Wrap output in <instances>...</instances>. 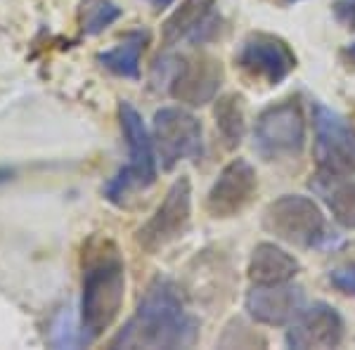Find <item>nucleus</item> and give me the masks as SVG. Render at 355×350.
Listing matches in <instances>:
<instances>
[{
  "label": "nucleus",
  "mask_w": 355,
  "mask_h": 350,
  "mask_svg": "<svg viewBox=\"0 0 355 350\" xmlns=\"http://www.w3.org/2000/svg\"><path fill=\"white\" fill-rule=\"evenodd\" d=\"M199 338V322L187 313L175 284L157 277L137 303L135 315L112 338V348H192Z\"/></svg>",
  "instance_id": "1"
},
{
  "label": "nucleus",
  "mask_w": 355,
  "mask_h": 350,
  "mask_svg": "<svg viewBox=\"0 0 355 350\" xmlns=\"http://www.w3.org/2000/svg\"><path fill=\"white\" fill-rule=\"evenodd\" d=\"M125 298V265L116 246L105 242L88 254L83 268L81 320L78 336L81 343H93L116 322Z\"/></svg>",
  "instance_id": "2"
},
{
  "label": "nucleus",
  "mask_w": 355,
  "mask_h": 350,
  "mask_svg": "<svg viewBox=\"0 0 355 350\" xmlns=\"http://www.w3.org/2000/svg\"><path fill=\"white\" fill-rule=\"evenodd\" d=\"M119 119H121V130L128 145V164L119 168L116 175L107 182L105 197L107 202L123 206L135 192H145L157 182V154H154L150 130L130 102L119 105Z\"/></svg>",
  "instance_id": "3"
},
{
  "label": "nucleus",
  "mask_w": 355,
  "mask_h": 350,
  "mask_svg": "<svg viewBox=\"0 0 355 350\" xmlns=\"http://www.w3.org/2000/svg\"><path fill=\"white\" fill-rule=\"evenodd\" d=\"M223 69L214 57L164 55L152 67V88L164 90L190 107L211 102L220 90Z\"/></svg>",
  "instance_id": "4"
},
{
  "label": "nucleus",
  "mask_w": 355,
  "mask_h": 350,
  "mask_svg": "<svg viewBox=\"0 0 355 350\" xmlns=\"http://www.w3.org/2000/svg\"><path fill=\"white\" fill-rule=\"evenodd\" d=\"M263 227L275 239L299 249H313L327 239V222L313 199L303 194H284L268 204Z\"/></svg>",
  "instance_id": "5"
},
{
  "label": "nucleus",
  "mask_w": 355,
  "mask_h": 350,
  "mask_svg": "<svg viewBox=\"0 0 355 350\" xmlns=\"http://www.w3.org/2000/svg\"><path fill=\"white\" fill-rule=\"evenodd\" d=\"M254 147L266 161L299 157L306 147V119L299 102L284 100L263 109L254 128Z\"/></svg>",
  "instance_id": "6"
},
{
  "label": "nucleus",
  "mask_w": 355,
  "mask_h": 350,
  "mask_svg": "<svg viewBox=\"0 0 355 350\" xmlns=\"http://www.w3.org/2000/svg\"><path fill=\"white\" fill-rule=\"evenodd\" d=\"M315 161L327 175H355V128L341 114L313 102Z\"/></svg>",
  "instance_id": "7"
},
{
  "label": "nucleus",
  "mask_w": 355,
  "mask_h": 350,
  "mask_svg": "<svg viewBox=\"0 0 355 350\" xmlns=\"http://www.w3.org/2000/svg\"><path fill=\"white\" fill-rule=\"evenodd\" d=\"M192 220V185L190 177L180 175L166 192L164 202L154 211L150 220L135 234V242L150 254L166 249L187 232Z\"/></svg>",
  "instance_id": "8"
},
{
  "label": "nucleus",
  "mask_w": 355,
  "mask_h": 350,
  "mask_svg": "<svg viewBox=\"0 0 355 350\" xmlns=\"http://www.w3.org/2000/svg\"><path fill=\"white\" fill-rule=\"evenodd\" d=\"M154 145L166 170L178 166L182 159L197 161L204 154L202 123L194 114L180 107L159 109L154 114Z\"/></svg>",
  "instance_id": "9"
},
{
  "label": "nucleus",
  "mask_w": 355,
  "mask_h": 350,
  "mask_svg": "<svg viewBox=\"0 0 355 350\" xmlns=\"http://www.w3.org/2000/svg\"><path fill=\"white\" fill-rule=\"evenodd\" d=\"M237 64L244 73L261 78L268 85H279L296 69V55L282 38L270 33H254L242 43Z\"/></svg>",
  "instance_id": "10"
},
{
  "label": "nucleus",
  "mask_w": 355,
  "mask_h": 350,
  "mask_svg": "<svg viewBox=\"0 0 355 350\" xmlns=\"http://www.w3.org/2000/svg\"><path fill=\"white\" fill-rule=\"evenodd\" d=\"M259 187L256 170L246 159H234L220 170L206 194V211L214 218H232L251 204Z\"/></svg>",
  "instance_id": "11"
},
{
  "label": "nucleus",
  "mask_w": 355,
  "mask_h": 350,
  "mask_svg": "<svg viewBox=\"0 0 355 350\" xmlns=\"http://www.w3.org/2000/svg\"><path fill=\"white\" fill-rule=\"evenodd\" d=\"M244 308L249 317L266 326L291 324L306 308V294L296 284H254L246 294Z\"/></svg>",
  "instance_id": "12"
},
{
  "label": "nucleus",
  "mask_w": 355,
  "mask_h": 350,
  "mask_svg": "<svg viewBox=\"0 0 355 350\" xmlns=\"http://www.w3.org/2000/svg\"><path fill=\"white\" fill-rule=\"evenodd\" d=\"M343 341V320L336 308L327 303H313L289 324L284 343L296 350L336 348Z\"/></svg>",
  "instance_id": "13"
},
{
  "label": "nucleus",
  "mask_w": 355,
  "mask_h": 350,
  "mask_svg": "<svg viewBox=\"0 0 355 350\" xmlns=\"http://www.w3.org/2000/svg\"><path fill=\"white\" fill-rule=\"evenodd\" d=\"M220 31V15L216 0H182V5L164 24V43L175 45L180 41L204 45L214 41Z\"/></svg>",
  "instance_id": "14"
},
{
  "label": "nucleus",
  "mask_w": 355,
  "mask_h": 350,
  "mask_svg": "<svg viewBox=\"0 0 355 350\" xmlns=\"http://www.w3.org/2000/svg\"><path fill=\"white\" fill-rule=\"evenodd\" d=\"M299 261L282 246L263 242L254 249L249 261V279L254 284H284L299 272Z\"/></svg>",
  "instance_id": "15"
},
{
  "label": "nucleus",
  "mask_w": 355,
  "mask_h": 350,
  "mask_svg": "<svg viewBox=\"0 0 355 350\" xmlns=\"http://www.w3.org/2000/svg\"><path fill=\"white\" fill-rule=\"evenodd\" d=\"M311 187L320 197L324 199V204L329 206L334 220L341 227L355 229V180L348 175H327L320 173L311 180Z\"/></svg>",
  "instance_id": "16"
},
{
  "label": "nucleus",
  "mask_w": 355,
  "mask_h": 350,
  "mask_svg": "<svg viewBox=\"0 0 355 350\" xmlns=\"http://www.w3.org/2000/svg\"><path fill=\"white\" fill-rule=\"evenodd\" d=\"M147 41H150V36L145 31H133L119 45H114L112 50H105V53L97 55V62L107 71H112L114 76L137 81L140 78V57L145 53Z\"/></svg>",
  "instance_id": "17"
},
{
  "label": "nucleus",
  "mask_w": 355,
  "mask_h": 350,
  "mask_svg": "<svg viewBox=\"0 0 355 350\" xmlns=\"http://www.w3.org/2000/svg\"><path fill=\"white\" fill-rule=\"evenodd\" d=\"M216 128L223 135L227 147H237L239 142L244 140V130H246V121H244V105L239 95H225L216 102Z\"/></svg>",
  "instance_id": "18"
},
{
  "label": "nucleus",
  "mask_w": 355,
  "mask_h": 350,
  "mask_svg": "<svg viewBox=\"0 0 355 350\" xmlns=\"http://www.w3.org/2000/svg\"><path fill=\"white\" fill-rule=\"evenodd\" d=\"M119 17H121V8H116L112 0H90L83 10V31L88 33V36L102 33L107 26H112Z\"/></svg>",
  "instance_id": "19"
},
{
  "label": "nucleus",
  "mask_w": 355,
  "mask_h": 350,
  "mask_svg": "<svg viewBox=\"0 0 355 350\" xmlns=\"http://www.w3.org/2000/svg\"><path fill=\"white\" fill-rule=\"evenodd\" d=\"M329 282L336 291H341V294L355 296V265L334 270V272L329 274Z\"/></svg>",
  "instance_id": "20"
},
{
  "label": "nucleus",
  "mask_w": 355,
  "mask_h": 350,
  "mask_svg": "<svg viewBox=\"0 0 355 350\" xmlns=\"http://www.w3.org/2000/svg\"><path fill=\"white\" fill-rule=\"evenodd\" d=\"M331 10H334V17L339 24L355 31V0H336L331 5Z\"/></svg>",
  "instance_id": "21"
},
{
  "label": "nucleus",
  "mask_w": 355,
  "mask_h": 350,
  "mask_svg": "<svg viewBox=\"0 0 355 350\" xmlns=\"http://www.w3.org/2000/svg\"><path fill=\"white\" fill-rule=\"evenodd\" d=\"M341 60L346 62L348 67H351V64L355 67V43L351 45V48H346V50H343V53H341Z\"/></svg>",
  "instance_id": "22"
},
{
  "label": "nucleus",
  "mask_w": 355,
  "mask_h": 350,
  "mask_svg": "<svg viewBox=\"0 0 355 350\" xmlns=\"http://www.w3.org/2000/svg\"><path fill=\"white\" fill-rule=\"evenodd\" d=\"M147 3H152L154 8H162L164 10V8H168V5L173 3V0H147Z\"/></svg>",
  "instance_id": "23"
},
{
  "label": "nucleus",
  "mask_w": 355,
  "mask_h": 350,
  "mask_svg": "<svg viewBox=\"0 0 355 350\" xmlns=\"http://www.w3.org/2000/svg\"><path fill=\"white\" fill-rule=\"evenodd\" d=\"M275 3L284 5V8H289V5H296V3H301V0H275Z\"/></svg>",
  "instance_id": "24"
}]
</instances>
